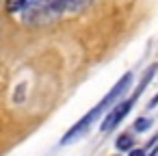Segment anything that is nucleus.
I'll return each instance as SVG.
<instances>
[{
  "label": "nucleus",
  "instance_id": "f257e3e1",
  "mask_svg": "<svg viewBox=\"0 0 158 156\" xmlns=\"http://www.w3.org/2000/svg\"><path fill=\"white\" fill-rule=\"evenodd\" d=\"M130 85H132V74L121 76V78H119V82H117V85H115V87H113V89H110V91H108V93H106V95H104V98H102V100H100V102H98V104H95V106H93V108H91L82 119H80V121H76V124L65 132V137L61 139V143H63V145H67V143H72V141L80 139V137L91 128V124H93V121H98V117H100L104 111H110V108L115 106V102L121 98V93H123V91H128V89H130Z\"/></svg>",
  "mask_w": 158,
  "mask_h": 156
},
{
  "label": "nucleus",
  "instance_id": "f03ea898",
  "mask_svg": "<svg viewBox=\"0 0 158 156\" xmlns=\"http://www.w3.org/2000/svg\"><path fill=\"white\" fill-rule=\"evenodd\" d=\"M156 70H158V65H152V67L147 70V74L143 76V80H141L139 89H136V91H134V93H132L128 100H121V102H117V104H115V106L108 111V115L104 117V121H102V126H100V130H102V132H110L113 128H117V126L121 124V119H123V117L130 113V108H132V106H134V102L139 100L141 91H143V89H145V85L152 80V76L156 74Z\"/></svg>",
  "mask_w": 158,
  "mask_h": 156
},
{
  "label": "nucleus",
  "instance_id": "7ed1b4c3",
  "mask_svg": "<svg viewBox=\"0 0 158 156\" xmlns=\"http://www.w3.org/2000/svg\"><path fill=\"white\" fill-rule=\"evenodd\" d=\"M26 2H28V0H5V7H7L9 13H20Z\"/></svg>",
  "mask_w": 158,
  "mask_h": 156
},
{
  "label": "nucleus",
  "instance_id": "20e7f679",
  "mask_svg": "<svg viewBox=\"0 0 158 156\" xmlns=\"http://www.w3.org/2000/svg\"><path fill=\"white\" fill-rule=\"evenodd\" d=\"M115 145H117V150H132V145H134V139H132L130 134H121V137L115 141Z\"/></svg>",
  "mask_w": 158,
  "mask_h": 156
},
{
  "label": "nucleus",
  "instance_id": "39448f33",
  "mask_svg": "<svg viewBox=\"0 0 158 156\" xmlns=\"http://www.w3.org/2000/svg\"><path fill=\"white\" fill-rule=\"evenodd\" d=\"M149 126H152V121L145 119V117H139V119L134 121V130H136V132H143V130H147Z\"/></svg>",
  "mask_w": 158,
  "mask_h": 156
},
{
  "label": "nucleus",
  "instance_id": "423d86ee",
  "mask_svg": "<svg viewBox=\"0 0 158 156\" xmlns=\"http://www.w3.org/2000/svg\"><path fill=\"white\" fill-rule=\"evenodd\" d=\"M130 156H147L145 150H130Z\"/></svg>",
  "mask_w": 158,
  "mask_h": 156
},
{
  "label": "nucleus",
  "instance_id": "0eeeda50",
  "mask_svg": "<svg viewBox=\"0 0 158 156\" xmlns=\"http://www.w3.org/2000/svg\"><path fill=\"white\" fill-rule=\"evenodd\" d=\"M156 104H158V93H156V95H154V98L149 100V104H147V106H149V108H154Z\"/></svg>",
  "mask_w": 158,
  "mask_h": 156
}]
</instances>
